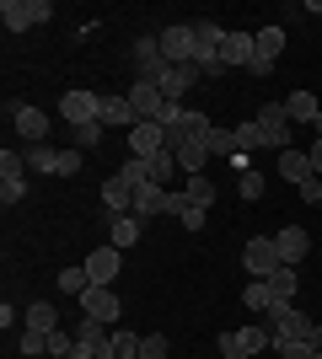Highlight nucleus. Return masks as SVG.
<instances>
[{
    "label": "nucleus",
    "mask_w": 322,
    "mask_h": 359,
    "mask_svg": "<svg viewBox=\"0 0 322 359\" xmlns=\"http://www.w3.org/2000/svg\"><path fill=\"white\" fill-rule=\"evenodd\" d=\"M269 290H274V300H295V290H301L295 269H279V273H269Z\"/></svg>",
    "instance_id": "nucleus-32"
},
{
    "label": "nucleus",
    "mask_w": 322,
    "mask_h": 359,
    "mask_svg": "<svg viewBox=\"0 0 322 359\" xmlns=\"http://www.w3.org/2000/svg\"><path fill=\"white\" fill-rule=\"evenodd\" d=\"M183 135L194 140V145H210V135H215V118H210V113H194V107H188V113H183Z\"/></svg>",
    "instance_id": "nucleus-27"
},
{
    "label": "nucleus",
    "mask_w": 322,
    "mask_h": 359,
    "mask_svg": "<svg viewBox=\"0 0 322 359\" xmlns=\"http://www.w3.org/2000/svg\"><path fill=\"white\" fill-rule=\"evenodd\" d=\"M70 354H76V332L54 327V332H48V359H70Z\"/></svg>",
    "instance_id": "nucleus-38"
},
{
    "label": "nucleus",
    "mask_w": 322,
    "mask_h": 359,
    "mask_svg": "<svg viewBox=\"0 0 322 359\" xmlns=\"http://www.w3.org/2000/svg\"><path fill=\"white\" fill-rule=\"evenodd\" d=\"M253 123H258L263 129V140H269V145L274 150H290V113H285V102H263L258 113H253Z\"/></svg>",
    "instance_id": "nucleus-5"
},
{
    "label": "nucleus",
    "mask_w": 322,
    "mask_h": 359,
    "mask_svg": "<svg viewBox=\"0 0 322 359\" xmlns=\"http://www.w3.org/2000/svg\"><path fill=\"white\" fill-rule=\"evenodd\" d=\"M70 145L86 156V150H97L102 145V123H81V129H70Z\"/></svg>",
    "instance_id": "nucleus-33"
},
{
    "label": "nucleus",
    "mask_w": 322,
    "mask_h": 359,
    "mask_svg": "<svg viewBox=\"0 0 322 359\" xmlns=\"http://www.w3.org/2000/svg\"><path fill=\"white\" fill-rule=\"evenodd\" d=\"M210 156H236V129H231V123H215V135H210Z\"/></svg>",
    "instance_id": "nucleus-34"
},
{
    "label": "nucleus",
    "mask_w": 322,
    "mask_h": 359,
    "mask_svg": "<svg viewBox=\"0 0 322 359\" xmlns=\"http://www.w3.org/2000/svg\"><path fill=\"white\" fill-rule=\"evenodd\" d=\"M311 135H317V140H322V113H317V123H311Z\"/></svg>",
    "instance_id": "nucleus-48"
},
{
    "label": "nucleus",
    "mask_w": 322,
    "mask_h": 359,
    "mask_svg": "<svg viewBox=\"0 0 322 359\" xmlns=\"http://www.w3.org/2000/svg\"><path fill=\"white\" fill-rule=\"evenodd\" d=\"M274 172H279V177H285V182H295V188H307V182L317 177V172H311V156H307V150H301V145H290V150H279V161H274Z\"/></svg>",
    "instance_id": "nucleus-13"
},
{
    "label": "nucleus",
    "mask_w": 322,
    "mask_h": 359,
    "mask_svg": "<svg viewBox=\"0 0 322 359\" xmlns=\"http://www.w3.org/2000/svg\"><path fill=\"white\" fill-rule=\"evenodd\" d=\"M172 210V188H161V182H140L135 188V215L140 220H156V215Z\"/></svg>",
    "instance_id": "nucleus-14"
},
{
    "label": "nucleus",
    "mask_w": 322,
    "mask_h": 359,
    "mask_svg": "<svg viewBox=\"0 0 322 359\" xmlns=\"http://www.w3.org/2000/svg\"><path fill=\"white\" fill-rule=\"evenodd\" d=\"M81 269H86V279H92V285H107V290H113V279H119V269H123V252L113 247V241H97Z\"/></svg>",
    "instance_id": "nucleus-4"
},
{
    "label": "nucleus",
    "mask_w": 322,
    "mask_h": 359,
    "mask_svg": "<svg viewBox=\"0 0 322 359\" xmlns=\"http://www.w3.org/2000/svg\"><path fill=\"white\" fill-rule=\"evenodd\" d=\"M183 198H188V204H199V210H210L215 198H220V182H210V177H188V182H183Z\"/></svg>",
    "instance_id": "nucleus-26"
},
{
    "label": "nucleus",
    "mask_w": 322,
    "mask_h": 359,
    "mask_svg": "<svg viewBox=\"0 0 322 359\" xmlns=\"http://www.w3.org/2000/svg\"><path fill=\"white\" fill-rule=\"evenodd\" d=\"M307 344H311V348H322V322L311 327V338H307Z\"/></svg>",
    "instance_id": "nucleus-47"
},
{
    "label": "nucleus",
    "mask_w": 322,
    "mask_h": 359,
    "mask_svg": "<svg viewBox=\"0 0 322 359\" xmlns=\"http://www.w3.org/2000/svg\"><path fill=\"white\" fill-rule=\"evenodd\" d=\"M231 359H247V354H231Z\"/></svg>",
    "instance_id": "nucleus-50"
},
{
    "label": "nucleus",
    "mask_w": 322,
    "mask_h": 359,
    "mask_svg": "<svg viewBox=\"0 0 322 359\" xmlns=\"http://www.w3.org/2000/svg\"><path fill=\"white\" fill-rule=\"evenodd\" d=\"M307 156H311V172L322 177V140H311V150H307Z\"/></svg>",
    "instance_id": "nucleus-46"
},
{
    "label": "nucleus",
    "mask_w": 322,
    "mask_h": 359,
    "mask_svg": "<svg viewBox=\"0 0 322 359\" xmlns=\"http://www.w3.org/2000/svg\"><path fill=\"white\" fill-rule=\"evenodd\" d=\"M11 129H16L22 145H43V140H48V113H43V107H32V102H16L11 107Z\"/></svg>",
    "instance_id": "nucleus-8"
},
{
    "label": "nucleus",
    "mask_w": 322,
    "mask_h": 359,
    "mask_svg": "<svg viewBox=\"0 0 322 359\" xmlns=\"http://www.w3.org/2000/svg\"><path fill=\"white\" fill-rule=\"evenodd\" d=\"M145 166H151V182H161V188L177 177V156H172V150H156V156H145Z\"/></svg>",
    "instance_id": "nucleus-28"
},
{
    "label": "nucleus",
    "mask_w": 322,
    "mask_h": 359,
    "mask_svg": "<svg viewBox=\"0 0 322 359\" xmlns=\"http://www.w3.org/2000/svg\"><path fill=\"white\" fill-rule=\"evenodd\" d=\"M199 81H204L199 65H172V70L161 75V97H167V102H183V97L199 86Z\"/></svg>",
    "instance_id": "nucleus-15"
},
{
    "label": "nucleus",
    "mask_w": 322,
    "mask_h": 359,
    "mask_svg": "<svg viewBox=\"0 0 322 359\" xmlns=\"http://www.w3.org/2000/svg\"><path fill=\"white\" fill-rule=\"evenodd\" d=\"M97 123L129 135V129H135V107H129V97H102V102H97Z\"/></svg>",
    "instance_id": "nucleus-16"
},
{
    "label": "nucleus",
    "mask_w": 322,
    "mask_h": 359,
    "mask_svg": "<svg viewBox=\"0 0 322 359\" xmlns=\"http://www.w3.org/2000/svg\"><path fill=\"white\" fill-rule=\"evenodd\" d=\"M97 102H102V97H97V91H65L60 102H54V113H60L65 123H70V129H81V123H97Z\"/></svg>",
    "instance_id": "nucleus-7"
},
{
    "label": "nucleus",
    "mask_w": 322,
    "mask_h": 359,
    "mask_svg": "<svg viewBox=\"0 0 322 359\" xmlns=\"http://www.w3.org/2000/svg\"><path fill=\"white\" fill-rule=\"evenodd\" d=\"M311 359H322V348H317V354H311Z\"/></svg>",
    "instance_id": "nucleus-51"
},
{
    "label": "nucleus",
    "mask_w": 322,
    "mask_h": 359,
    "mask_svg": "<svg viewBox=\"0 0 322 359\" xmlns=\"http://www.w3.org/2000/svg\"><path fill=\"white\" fill-rule=\"evenodd\" d=\"M22 327H27V332H54V327H60V311H54V300H32L27 311H22Z\"/></svg>",
    "instance_id": "nucleus-21"
},
{
    "label": "nucleus",
    "mask_w": 322,
    "mask_h": 359,
    "mask_svg": "<svg viewBox=\"0 0 322 359\" xmlns=\"http://www.w3.org/2000/svg\"><path fill=\"white\" fill-rule=\"evenodd\" d=\"M156 38H161V60L167 65H194V54H199V27L194 22H172Z\"/></svg>",
    "instance_id": "nucleus-1"
},
{
    "label": "nucleus",
    "mask_w": 322,
    "mask_h": 359,
    "mask_svg": "<svg viewBox=\"0 0 322 359\" xmlns=\"http://www.w3.org/2000/svg\"><path fill=\"white\" fill-rule=\"evenodd\" d=\"M81 316H97V322H107V327H113V322L123 316V300L113 295L107 285H92L86 295H81Z\"/></svg>",
    "instance_id": "nucleus-10"
},
{
    "label": "nucleus",
    "mask_w": 322,
    "mask_h": 359,
    "mask_svg": "<svg viewBox=\"0 0 322 359\" xmlns=\"http://www.w3.org/2000/svg\"><path fill=\"white\" fill-rule=\"evenodd\" d=\"M119 359H140V354H119Z\"/></svg>",
    "instance_id": "nucleus-49"
},
{
    "label": "nucleus",
    "mask_w": 322,
    "mask_h": 359,
    "mask_svg": "<svg viewBox=\"0 0 322 359\" xmlns=\"http://www.w3.org/2000/svg\"><path fill=\"white\" fill-rule=\"evenodd\" d=\"M172 220H177V225H183V231H204V225H210V210H199V204H188V198L183 194H172Z\"/></svg>",
    "instance_id": "nucleus-22"
},
{
    "label": "nucleus",
    "mask_w": 322,
    "mask_h": 359,
    "mask_svg": "<svg viewBox=\"0 0 322 359\" xmlns=\"http://www.w3.org/2000/svg\"><path fill=\"white\" fill-rule=\"evenodd\" d=\"M274 348V327H263V322H247V327H236V354L258 359Z\"/></svg>",
    "instance_id": "nucleus-18"
},
{
    "label": "nucleus",
    "mask_w": 322,
    "mask_h": 359,
    "mask_svg": "<svg viewBox=\"0 0 322 359\" xmlns=\"http://www.w3.org/2000/svg\"><path fill=\"white\" fill-rule=\"evenodd\" d=\"M263 188H269V182H263V172H258V166H253V172H242V177H236V194H242L247 204H253V198H263Z\"/></svg>",
    "instance_id": "nucleus-40"
},
{
    "label": "nucleus",
    "mask_w": 322,
    "mask_h": 359,
    "mask_svg": "<svg viewBox=\"0 0 322 359\" xmlns=\"http://www.w3.org/2000/svg\"><path fill=\"white\" fill-rule=\"evenodd\" d=\"M16 322H22V311H11V300H6V306H0V327L11 332V327H16Z\"/></svg>",
    "instance_id": "nucleus-45"
},
{
    "label": "nucleus",
    "mask_w": 322,
    "mask_h": 359,
    "mask_svg": "<svg viewBox=\"0 0 322 359\" xmlns=\"http://www.w3.org/2000/svg\"><path fill=\"white\" fill-rule=\"evenodd\" d=\"M274 354L279 359H311L317 348H311V344H295V338H274Z\"/></svg>",
    "instance_id": "nucleus-42"
},
{
    "label": "nucleus",
    "mask_w": 322,
    "mask_h": 359,
    "mask_svg": "<svg viewBox=\"0 0 322 359\" xmlns=\"http://www.w3.org/2000/svg\"><path fill=\"white\" fill-rule=\"evenodd\" d=\"M119 177H123V182H129V188H140V182H151V166L140 161V156H129V161H123V166H119Z\"/></svg>",
    "instance_id": "nucleus-41"
},
{
    "label": "nucleus",
    "mask_w": 322,
    "mask_h": 359,
    "mask_svg": "<svg viewBox=\"0 0 322 359\" xmlns=\"http://www.w3.org/2000/svg\"><path fill=\"white\" fill-rule=\"evenodd\" d=\"M220 60H226V70H253V60H258V32H226V48H220Z\"/></svg>",
    "instance_id": "nucleus-11"
},
{
    "label": "nucleus",
    "mask_w": 322,
    "mask_h": 359,
    "mask_svg": "<svg viewBox=\"0 0 322 359\" xmlns=\"http://www.w3.org/2000/svg\"><path fill=\"white\" fill-rule=\"evenodd\" d=\"M16 348H22V354H27V359L48 354V332H27V327H22V332H16Z\"/></svg>",
    "instance_id": "nucleus-39"
},
{
    "label": "nucleus",
    "mask_w": 322,
    "mask_h": 359,
    "mask_svg": "<svg viewBox=\"0 0 322 359\" xmlns=\"http://www.w3.org/2000/svg\"><path fill=\"white\" fill-rule=\"evenodd\" d=\"M279 54H285V27H279V22L258 27V60L263 65H279Z\"/></svg>",
    "instance_id": "nucleus-24"
},
{
    "label": "nucleus",
    "mask_w": 322,
    "mask_h": 359,
    "mask_svg": "<svg viewBox=\"0 0 322 359\" xmlns=\"http://www.w3.org/2000/svg\"><path fill=\"white\" fill-rule=\"evenodd\" d=\"M285 113H290V123H317L322 102L311 97V91H290V97H285Z\"/></svg>",
    "instance_id": "nucleus-23"
},
{
    "label": "nucleus",
    "mask_w": 322,
    "mask_h": 359,
    "mask_svg": "<svg viewBox=\"0 0 322 359\" xmlns=\"http://www.w3.org/2000/svg\"><path fill=\"white\" fill-rule=\"evenodd\" d=\"M295 194L307 198V204H322V177H311V182H307V188H295Z\"/></svg>",
    "instance_id": "nucleus-44"
},
{
    "label": "nucleus",
    "mask_w": 322,
    "mask_h": 359,
    "mask_svg": "<svg viewBox=\"0 0 322 359\" xmlns=\"http://www.w3.org/2000/svg\"><path fill=\"white\" fill-rule=\"evenodd\" d=\"M167 70L172 65L161 60V38H156V32H140L135 38V81H156V86H161Z\"/></svg>",
    "instance_id": "nucleus-2"
},
{
    "label": "nucleus",
    "mask_w": 322,
    "mask_h": 359,
    "mask_svg": "<svg viewBox=\"0 0 322 359\" xmlns=\"http://www.w3.org/2000/svg\"><path fill=\"white\" fill-rule=\"evenodd\" d=\"M22 156H27V172H48V177H54V156H60V150H48V145H22Z\"/></svg>",
    "instance_id": "nucleus-31"
},
{
    "label": "nucleus",
    "mask_w": 322,
    "mask_h": 359,
    "mask_svg": "<svg viewBox=\"0 0 322 359\" xmlns=\"http://www.w3.org/2000/svg\"><path fill=\"white\" fill-rule=\"evenodd\" d=\"M60 290L65 295H86V290H92V279H86V269H60Z\"/></svg>",
    "instance_id": "nucleus-36"
},
{
    "label": "nucleus",
    "mask_w": 322,
    "mask_h": 359,
    "mask_svg": "<svg viewBox=\"0 0 322 359\" xmlns=\"http://www.w3.org/2000/svg\"><path fill=\"white\" fill-rule=\"evenodd\" d=\"M102 210H107V220H113V215H135V188H129L119 172L102 182Z\"/></svg>",
    "instance_id": "nucleus-17"
},
{
    "label": "nucleus",
    "mask_w": 322,
    "mask_h": 359,
    "mask_svg": "<svg viewBox=\"0 0 322 359\" xmlns=\"http://www.w3.org/2000/svg\"><path fill=\"white\" fill-rule=\"evenodd\" d=\"M123 97H129V107H135V123H156V113L167 107V97H161V86H156V81H135Z\"/></svg>",
    "instance_id": "nucleus-9"
},
{
    "label": "nucleus",
    "mask_w": 322,
    "mask_h": 359,
    "mask_svg": "<svg viewBox=\"0 0 322 359\" xmlns=\"http://www.w3.org/2000/svg\"><path fill=\"white\" fill-rule=\"evenodd\" d=\"M274 247H279V263H285V269H295V263L311 252V236L301 231V225H279V231H274Z\"/></svg>",
    "instance_id": "nucleus-12"
},
{
    "label": "nucleus",
    "mask_w": 322,
    "mask_h": 359,
    "mask_svg": "<svg viewBox=\"0 0 322 359\" xmlns=\"http://www.w3.org/2000/svg\"><path fill=\"white\" fill-rule=\"evenodd\" d=\"M140 231H145V220H140V215H113V220H107V241H113L119 252L140 247Z\"/></svg>",
    "instance_id": "nucleus-20"
},
{
    "label": "nucleus",
    "mask_w": 322,
    "mask_h": 359,
    "mask_svg": "<svg viewBox=\"0 0 322 359\" xmlns=\"http://www.w3.org/2000/svg\"><path fill=\"white\" fill-rule=\"evenodd\" d=\"M269 300H274L269 279H247V290H242V306H247V311H269Z\"/></svg>",
    "instance_id": "nucleus-29"
},
{
    "label": "nucleus",
    "mask_w": 322,
    "mask_h": 359,
    "mask_svg": "<svg viewBox=\"0 0 322 359\" xmlns=\"http://www.w3.org/2000/svg\"><path fill=\"white\" fill-rule=\"evenodd\" d=\"M156 150H167V135H161V123H135L129 129V156H156Z\"/></svg>",
    "instance_id": "nucleus-19"
},
{
    "label": "nucleus",
    "mask_w": 322,
    "mask_h": 359,
    "mask_svg": "<svg viewBox=\"0 0 322 359\" xmlns=\"http://www.w3.org/2000/svg\"><path fill=\"white\" fill-rule=\"evenodd\" d=\"M22 198H27V177H22V182H0V204H6V210L22 204Z\"/></svg>",
    "instance_id": "nucleus-43"
},
{
    "label": "nucleus",
    "mask_w": 322,
    "mask_h": 359,
    "mask_svg": "<svg viewBox=\"0 0 322 359\" xmlns=\"http://www.w3.org/2000/svg\"><path fill=\"white\" fill-rule=\"evenodd\" d=\"M81 161H86V156H81L76 145H65L60 156H54V177H76V172H81Z\"/></svg>",
    "instance_id": "nucleus-37"
},
{
    "label": "nucleus",
    "mask_w": 322,
    "mask_h": 359,
    "mask_svg": "<svg viewBox=\"0 0 322 359\" xmlns=\"http://www.w3.org/2000/svg\"><path fill=\"white\" fill-rule=\"evenodd\" d=\"M204 166H210V145H194V140H188V145L177 150V172H183V177H204Z\"/></svg>",
    "instance_id": "nucleus-25"
},
{
    "label": "nucleus",
    "mask_w": 322,
    "mask_h": 359,
    "mask_svg": "<svg viewBox=\"0 0 322 359\" xmlns=\"http://www.w3.org/2000/svg\"><path fill=\"white\" fill-rule=\"evenodd\" d=\"M242 269L253 273V279H269V273H279L285 263H279V247H274V236H253L242 247Z\"/></svg>",
    "instance_id": "nucleus-6"
},
{
    "label": "nucleus",
    "mask_w": 322,
    "mask_h": 359,
    "mask_svg": "<svg viewBox=\"0 0 322 359\" xmlns=\"http://www.w3.org/2000/svg\"><path fill=\"white\" fill-rule=\"evenodd\" d=\"M48 16H54L48 0H6V6H0L6 32H27V27H38V22H48Z\"/></svg>",
    "instance_id": "nucleus-3"
},
{
    "label": "nucleus",
    "mask_w": 322,
    "mask_h": 359,
    "mask_svg": "<svg viewBox=\"0 0 322 359\" xmlns=\"http://www.w3.org/2000/svg\"><path fill=\"white\" fill-rule=\"evenodd\" d=\"M140 359H172L167 332H145V338H140Z\"/></svg>",
    "instance_id": "nucleus-35"
},
{
    "label": "nucleus",
    "mask_w": 322,
    "mask_h": 359,
    "mask_svg": "<svg viewBox=\"0 0 322 359\" xmlns=\"http://www.w3.org/2000/svg\"><path fill=\"white\" fill-rule=\"evenodd\" d=\"M231 129H236V150H242V156H247V150H269V140H263V129L253 118H247V123H231Z\"/></svg>",
    "instance_id": "nucleus-30"
}]
</instances>
